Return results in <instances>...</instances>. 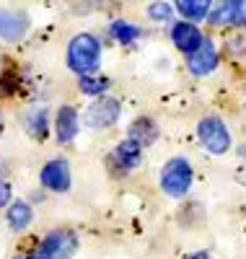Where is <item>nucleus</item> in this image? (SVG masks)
Returning a JSON list of instances; mask_svg holds the SVG:
<instances>
[{
    "label": "nucleus",
    "instance_id": "nucleus-4",
    "mask_svg": "<svg viewBox=\"0 0 246 259\" xmlns=\"http://www.w3.org/2000/svg\"><path fill=\"white\" fill-rule=\"evenodd\" d=\"M119 117H122V101L117 96L104 94V96H99L88 104V109L83 112L80 119L91 130H109L119 122Z\"/></svg>",
    "mask_w": 246,
    "mask_h": 259
},
{
    "label": "nucleus",
    "instance_id": "nucleus-9",
    "mask_svg": "<svg viewBox=\"0 0 246 259\" xmlns=\"http://www.w3.org/2000/svg\"><path fill=\"white\" fill-rule=\"evenodd\" d=\"M52 130H55V140L60 145H70L78 133H80V114L75 106L70 104H62L60 109L55 112V122H52Z\"/></svg>",
    "mask_w": 246,
    "mask_h": 259
},
{
    "label": "nucleus",
    "instance_id": "nucleus-19",
    "mask_svg": "<svg viewBox=\"0 0 246 259\" xmlns=\"http://www.w3.org/2000/svg\"><path fill=\"white\" fill-rule=\"evenodd\" d=\"M148 18L150 21H155V24H171V18H174V6H169V3H153V6H148Z\"/></svg>",
    "mask_w": 246,
    "mask_h": 259
},
{
    "label": "nucleus",
    "instance_id": "nucleus-10",
    "mask_svg": "<svg viewBox=\"0 0 246 259\" xmlns=\"http://www.w3.org/2000/svg\"><path fill=\"white\" fill-rule=\"evenodd\" d=\"M111 166H114L119 174H130L132 168H138L143 161V145L132 138H125L117 143V148L111 150Z\"/></svg>",
    "mask_w": 246,
    "mask_h": 259
},
{
    "label": "nucleus",
    "instance_id": "nucleus-20",
    "mask_svg": "<svg viewBox=\"0 0 246 259\" xmlns=\"http://www.w3.org/2000/svg\"><path fill=\"white\" fill-rule=\"evenodd\" d=\"M13 202V189L6 179H0V207H8Z\"/></svg>",
    "mask_w": 246,
    "mask_h": 259
},
{
    "label": "nucleus",
    "instance_id": "nucleus-16",
    "mask_svg": "<svg viewBox=\"0 0 246 259\" xmlns=\"http://www.w3.org/2000/svg\"><path fill=\"white\" fill-rule=\"evenodd\" d=\"M176 13L184 21H192V24H199L205 21L213 11V0H174Z\"/></svg>",
    "mask_w": 246,
    "mask_h": 259
},
{
    "label": "nucleus",
    "instance_id": "nucleus-21",
    "mask_svg": "<svg viewBox=\"0 0 246 259\" xmlns=\"http://www.w3.org/2000/svg\"><path fill=\"white\" fill-rule=\"evenodd\" d=\"M13 259H44L36 249H31V251H21V254H16Z\"/></svg>",
    "mask_w": 246,
    "mask_h": 259
},
{
    "label": "nucleus",
    "instance_id": "nucleus-6",
    "mask_svg": "<svg viewBox=\"0 0 246 259\" xmlns=\"http://www.w3.org/2000/svg\"><path fill=\"white\" fill-rule=\"evenodd\" d=\"M39 184L47 192H55V194L68 192L70 184H73V171H70L68 158H50L39 171Z\"/></svg>",
    "mask_w": 246,
    "mask_h": 259
},
{
    "label": "nucleus",
    "instance_id": "nucleus-5",
    "mask_svg": "<svg viewBox=\"0 0 246 259\" xmlns=\"http://www.w3.org/2000/svg\"><path fill=\"white\" fill-rule=\"evenodd\" d=\"M78 246H80V241L70 228H55L39 241L36 251L44 259H73Z\"/></svg>",
    "mask_w": 246,
    "mask_h": 259
},
{
    "label": "nucleus",
    "instance_id": "nucleus-11",
    "mask_svg": "<svg viewBox=\"0 0 246 259\" xmlns=\"http://www.w3.org/2000/svg\"><path fill=\"white\" fill-rule=\"evenodd\" d=\"M202 41H205L202 31H199L197 24H192V21H176L171 26V45L182 55H192Z\"/></svg>",
    "mask_w": 246,
    "mask_h": 259
},
{
    "label": "nucleus",
    "instance_id": "nucleus-7",
    "mask_svg": "<svg viewBox=\"0 0 246 259\" xmlns=\"http://www.w3.org/2000/svg\"><path fill=\"white\" fill-rule=\"evenodd\" d=\"M208 21L213 26L246 29V0H218V6H213Z\"/></svg>",
    "mask_w": 246,
    "mask_h": 259
},
{
    "label": "nucleus",
    "instance_id": "nucleus-3",
    "mask_svg": "<svg viewBox=\"0 0 246 259\" xmlns=\"http://www.w3.org/2000/svg\"><path fill=\"white\" fill-rule=\"evenodd\" d=\"M197 140L210 156H226L231 150V130L218 114H208L197 122Z\"/></svg>",
    "mask_w": 246,
    "mask_h": 259
},
{
    "label": "nucleus",
    "instance_id": "nucleus-2",
    "mask_svg": "<svg viewBox=\"0 0 246 259\" xmlns=\"http://www.w3.org/2000/svg\"><path fill=\"white\" fill-rule=\"evenodd\" d=\"M161 192L171 200H182L184 194L194 184V168L184 156H174L161 166V177H158Z\"/></svg>",
    "mask_w": 246,
    "mask_h": 259
},
{
    "label": "nucleus",
    "instance_id": "nucleus-18",
    "mask_svg": "<svg viewBox=\"0 0 246 259\" xmlns=\"http://www.w3.org/2000/svg\"><path fill=\"white\" fill-rule=\"evenodd\" d=\"M109 34L117 45H125V47L132 45L135 39H140V29L135 24H130V21H114V24L109 26Z\"/></svg>",
    "mask_w": 246,
    "mask_h": 259
},
{
    "label": "nucleus",
    "instance_id": "nucleus-14",
    "mask_svg": "<svg viewBox=\"0 0 246 259\" xmlns=\"http://www.w3.org/2000/svg\"><path fill=\"white\" fill-rule=\"evenodd\" d=\"M6 223L13 233H21L26 231L31 223H34V207L26 202V200H13L8 207H6Z\"/></svg>",
    "mask_w": 246,
    "mask_h": 259
},
{
    "label": "nucleus",
    "instance_id": "nucleus-17",
    "mask_svg": "<svg viewBox=\"0 0 246 259\" xmlns=\"http://www.w3.org/2000/svg\"><path fill=\"white\" fill-rule=\"evenodd\" d=\"M78 89L83 96L99 99L111 89V80L106 75H99V73H88V75H78Z\"/></svg>",
    "mask_w": 246,
    "mask_h": 259
},
{
    "label": "nucleus",
    "instance_id": "nucleus-12",
    "mask_svg": "<svg viewBox=\"0 0 246 259\" xmlns=\"http://www.w3.org/2000/svg\"><path fill=\"white\" fill-rule=\"evenodd\" d=\"M29 31V18L21 11H0V39L18 41Z\"/></svg>",
    "mask_w": 246,
    "mask_h": 259
},
{
    "label": "nucleus",
    "instance_id": "nucleus-13",
    "mask_svg": "<svg viewBox=\"0 0 246 259\" xmlns=\"http://www.w3.org/2000/svg\"><path fill=\"white\" fill-rule=\"evenodd\" d=\"M50 127H52L50 112L44 109V106H31V109L24 114V130L29 133V138H34L39 143L50 138Z\"/></svg>",
    "mask_w": 246,
    "mask_h": 259
},
{
    "label": "nucleus",
    "instance_id": "nucleus-15",
    "mask_svg": "<svg viewBox=\"0 0 246 259\" xmlns=\"http://www.w3.org/2000/svg\"><path fill=\"white\" fill-rule=\"evenodd\" d=\"M158 135H161V130H158V124H155L153 117H138V119H132L130 122V130H127V138L138 140L143 148L145 145H153L155 140H158Z\"/></svg>",
    "mask_w": 246,
    "mask_h": 259
},
{
    "label": "nucleus",
    "instance_id": "nucleus-23",
    "mask_svg": "<svg viewBox=\"0 0 246 259\" xmlns=\"http://www.w3.org/2000/svg\"><path fill=\"white\" fill-rule=\"evenodd\" d=\"M0 133H3V114H0Z\"/></svg>",
    "mask_w": 246,
    "mask_h": 259
},
{
    "label": "nucleus",
    "instance_id": "nucleus-1",
    "mask_svg": "<svg viewBox=\"0 0 246 259\" xmlns=\"http://www.w3.org/2000/svg\"><path fill=\"white\" fill-rule=\"evenodd\" d=\"M65 62L68 70L75 75H88V73H99L101 65V41L94 34H75L68 41V52H65Z\"/></svg>",
    "mask_w": 246,
    "mask_h": 259
},
{
    "label": "nucleus",
    "instance_id": "nucleus-22",
    "mask_svg": "<svg viewBox=\"0 0 246 259\" xmlns=\"http://www.w3.org/2000/svg\"><path fill=\"white\" fill-rule=\"evenodd\" d=\"M184 259H213L208 251H192V254H187Z\"/></svg>",
    "mask_w": 246,
    "mask_h": 259
},
{
    "label": "nucleus",
    "instance_id": "nucleus-8",
    "mask_svg": "<svg viewBox=\"0 0 246 259\" xmlns=\"http://www.w3.org/2000/svg\"><path fill=\"white\" fill-rule=\"evenodd\" d=\"M218 65H220V55H218V47L210 39H205L192 55H187V70L194 78H205V75L215 73Z\"/></svg>",
    "mask_w": 246,
    "mask_h": 259
}]
</instances>
